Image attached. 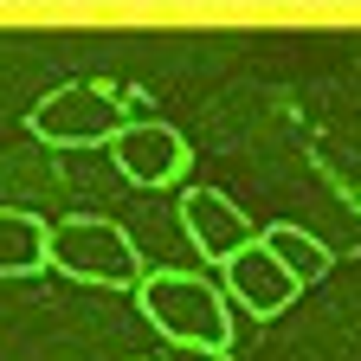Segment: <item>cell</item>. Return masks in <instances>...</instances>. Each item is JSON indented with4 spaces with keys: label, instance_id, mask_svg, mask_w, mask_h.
Returning <instances> with one entry per match:
<instances>
[{
    "label": "cell",
    "instance_id": "cell-3",
    "mask_svg": "<svg viewBox=\"0 0 361 361\" xmlns=\"http://www.w3.org/2000/svg\"><path fill=\"white\" fill-rule=\"evenodd\" d=\"M123 110L129 104L110 84H59V90H45V97L26 110V129L45 149H104L110 135L129 123Z\"/></svg>",
    "mask_w": 361,
    "mask_h": 361
},
{
    "label": "cell",
    "instance_id": "cell-5",
    "mask_svg": "<svg viewBox=\"0 0 361 361\" xmlns=\"http://www.w3.org/2000/svg\"><path fill=\"white\" fill-rule=\"evenodd\" d=\"M180 226H188L194 252L213 258V264H226L239 245L258 239V233H252V219H245V207H239V200H226L219 188H188V194H180Z\"/></svg>",
    "mask_w": 361,
    "mask_h": 361
},
{
    "label": "cell",
    "instance_id": "cell-9",
    "mask_svg": "<svg viewBox=\"0 0 361 361\" xmlns=\"http://www.w3.org/2000/svg\"><path fill=\"white\" fill-rule=\"evenodd\" d=\"M168 361H233V348H207V342H168Z\"/></svg>",
    "mask_w": 361,
    "mask_h": 361
},
{
    "label": "cell",
    "instance_id": "cell-7",
    "mask_svg": "<svg viewBox=\"0 0 361 361\" xmlns=\"http://www.w3.org/2000/svg\"><path fill=\"white\" fill-rule=\"evenodd\" d=\"M52 226L26 207H0V278H39L52 271Z\"/></svg>",
    "mask_w": 361,
    "mask_h": 361
},
{
    "label": "cell",
    "instance_id": "cell-1",
    "mask_svg": "<svg viewBox=\"0 0 361 361\" xmlns=\"http://www.w3.org/2000/svg\"><path fill=\"white\" fill-rule=\"evenodd\" d=\"M135 310L149 316V329L161 342L233 348V310H226V297L207 278H194V271H142V278H135Z\"/></svg>",
    "mask_w": 361,
    "mask_h": 361
},
{
    "label": "cell",
    "instance_id": "cell-2",
    "mask_svg": "<svg viewBox=\"0 0 361 361\" xmlns=\"http://www.w3.org/2000/svg\"><path fill=\"white\" fill-rule=\"evenodd\" d=\"M52 271L78 284H104V290H129L142 278V252L123 233L116 219H97V213H78V219H59L52 226Z\"/></svg>",
    "mask_w": 361,
    "mask_h": 361
},
{
    "label": "cell",
    "instance_id": "cell-8",
    "mask_svg": "<svg viewBox=\"0 0 361 361\" xmlns=\"http://www.w3.org/2000/svg\"><path fill=\"white\" fill-rule=\"evenodd\" d=\"M258 245L278 258L297 284H316V278H329V245L316 239V233H303V226H264L258 233Z\"/></svg>",
    "mask_w": 361,
    "mask_h": 361
},
{
    "label": "cell",
    "instance_id": "cell-4",
    "mask_svg": "<svg viewBox=\"0 0 361 361\" xmlns=\"http://www.w3.org/2000/svg\"><path fill=\"white\" fill-rule=\"evenodd\" d=\"M104 155H110V168L129 188H174V180L188 174V161H194L188 135L174 123H123L104 142Z\"/></svg>",
    "mask_w": 361,
    "mask_h": 361
},
{
    "label": "cell",
    "instance_id": "cell-6",
    "mask_svg": "<svg viewBox=\"0 0 361 361\" xmlns=\"http://www.w3.org/2000/svg\"><path fill=\"white\" fill-rule=\"evenodd\" d=\"M219 271H226V290H233V303H239L245 316H278V310H290V303H297V290H303V284H297V278H290V271L271 258L258 239H252V245H239Z\"/></svg>",
    "mask_w": 361,
    "mask_h": 361
}]
</instances>
